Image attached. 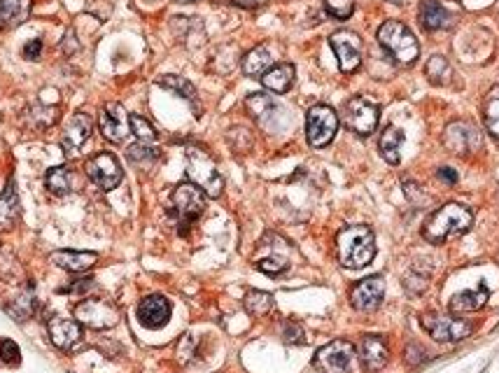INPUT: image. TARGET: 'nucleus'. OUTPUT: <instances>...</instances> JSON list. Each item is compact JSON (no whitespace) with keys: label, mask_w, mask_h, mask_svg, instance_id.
Segmentation results:
<instances>
[{"label":"nucleus","mask_w":499,"mask_h":373,"mask_svg":"<svg viewBox=\"0 0 499 373\" xmlns=\"http://www.w3.org/2000/svg\"><path fill=\"white\" fill-rule=\"evenodd\" d=\"M75 317L89 329H110L120 320V310L107 299H84L75 306Z\"/></svg>","instance_id":"0eeeda50"},{"label":"nucleus","mask_w":499,"mask_h":373,"mask_svg":"<svg viewBox=\"0 0 499 373\" xmlns=\"http://www.w3.org/2000/svg\"><path fill=\"white\" fill-rule=\"evenodd\" d=\"M490 292L485 290V285H480L478 290H467L455 294L451 299V312H473L480 310L488 303Z\"/></svg>","instance_id":"b1692460"},{"label":"nucleus","mask_w":499,"mask_h":373,"mask_svg":"<svg viewBox=\"0 0 499 373\" xmlns=\"http://www.w3.org/2000/svg\"><path fill=\"white\" fill-rule=\"evenodd\" d=\"M245 105H248L250 115L255 117L266 131H280L287 124V112L280 105V100L268 96V93H252V96H248V100H245Z\"/></svg>","instance_id":"1a4fd4ad"},{"label":"nucleus","mask_w":499,"mask_h":373,"mask_svg":"<svg viewBox=\"0 0 499 373\" xmlns=\"http://www.w3.org/2000/svg\"><path fill=\"white\" fill-rule=\"evenodd\" d=\"M404 140V133L396 129V126H387L380 135V154L387 161V164L396 166L399 164V145Z\"/></svg>","instance_id":"c756f323"},{"label":"nucleus","mask_w":499,"mask_h":373,"mask_svg":"<svg viewBox=\"0 0 499 373\" xmlns=\"http://www.w3.org/2000/svg\"><path fill=\"white\" fill-rule=\"evenodd\" d=\"M45 182H47V189L52 194H56V196H65V194L73 191L75 175L68 166H56V168H49L47 171Z\"/></svg>","instance_id":"a878e982"},{"label":"nucleus","mask_w":499,"mask_h":373,"mask_svg":"<svg viewBox=\"0 0 499 373\" xmlns=\"http://www.w3.org/2000/svg\"><path fill=\"white\" fill-rule=\"evenodd\" d=\"M443 145L451 149L453 154H471V152L480 149L483 140H480V133L473 124L455 122L448 126L443 133Z\"/></svg>","instance_id":"2eb2a0df"},{"label":"nucleus","mask_w":499,"mask_h":373,"mask_svg":"<svg viewBox=\"0 0 499 373\" xmlns=\"http://www.w3.org/2000/svg\"><path fill=\"white\" fill-rule=\"evenodd\" d=\"M338 261L345 268H364L376 257V238L367 224H350L336 236Z\"/></svg>","instance_id":"f257e3e1"},{"label":"nucleus","mask_w":499,"mask_h":373,"mask_svg":"<svg viewBox=\"0 0 499 373\" xmlns=\"http://www.w3.org/2000/svg\"><path fill=\"white\" fill-rule=\"evenodd\" d=\"M171 203H173V213L177 215L180 222H194L206 210V194L194 182H182L173 189Z\"/></svg>","instance_id":"9b49d317"},{"label":"nucleus","mask_w":499,"mask_h":373,"mask_svg":"<svg viewBox=\"0 0 499 373\" xmlns=\"http://www.w3.org/2000/svg\"><path fill=\"white\" fill-rule=\"evenodd\" d=\"M294 82V65L292 63H278V65H270L268 70L261 75V84L273 91V93H285L290 91Z\"/></svg>","instance_id":"4be33fe9"},{"label":"nucleus","mask_w":499,"mask_h":373,"mask_svg":"<svg viewBox=\"0 0 499 373\" xmlns=\"http://www.w3.org/2000/svg\"><path fill=\"white\" fill-rule=\"evenodd\" d=\"M270 65H273V56H270L268 47H255L243 58V73L250 78H261Z\"/></svg>","instance_id":"cd10ccee"},{"label":"nucleus","mask_w":499,"mask_h":373,"mask_svg":"<svg viewBox=\"0 0 499 373\" xmlns=\"http://www.w3.org/2000/svg\"><path fill=\"white\" fill-rule=\"evenodd\" d=\"M159 87L171 89V91L177 93V96L187 98V100L196 98V89H194V84L189 80L180 78V75H166V78H159Z\"/></svg>","instance_id":"2f4dec72"},{"label":"nucleus","mask_w":499,"mask_h":373,"mask_svg":"<svg viewBox=\"0 0 499 373\" xmlns=\"http://www.w3.org/2000/svg\"><path fill=\"white\" fill-rule=\"evenodd\" d=\"M168 317H171V303H168L166 296L162 294H152L145 296L138 306V320L142 327L147 329H162Z\"/></svg>","instance_id":"a211bd4d"},{"label":"nucleus","mask_w":499,"mask_h":373,"mask_svg":"<svg viewBox=\"0 0 499 373\" xmlns=\"http://www.w3.org/2000/svg\"><path fill=\"white\" fill-rule=\"evenodd\" d=\"M91 131H94V120L87 112H75L70 117V122L65 124V129L61 133V147L65 154H73L78 152L84 142L89 140Z\"/></svg>","instance_id":"f3484780"},{"label":"nucleus","mask_w":499,"mask_h":373,"mask_svg":"<svg viewBox=\"0 0 499 373\" xmlns=\"http://www.w3.org/2000/svg\"><path fill=\"white\" fill-rule=\"evenodd\" d=\"M47 332L58 350H70V347H75L82 341V327H80L78 320L52 317L47 325Z\"/></svg>","instance_id":"6ab92c4d"},{"label":"nucleus","mask_w":499,"mask_h":373,"mask_svg":"<svg viewBox=\"0 0 499 373\" xmlns=\"http://www.w3.org/2000/svg\"><path fill=\"white\" fill-rule=\"evenodd\" d=\"M177 3H194V0H177Z\"/></svg>","instance_id":"a18cd8bd"},{"label":"nucleus","mask_w":499,"mask_h":373,"mask_svg":"<svg viewBox=\"0 0 499 373\" xmlns=\"http://www.w3.org/2000/svg\"><path fill=\"white\" fill-rule=\"evenodd\" d=\"M31 14V0H0V23L7 28L21 26Z\"/></svg>","instance_id":"5701e85b"},{"label":"nucleus","mask_w":499,"mask_h":373,"mask_svg":"<svg viewBox=\"0 0 499 373\" xmlns=\"http://www.w3.org/2000/svg\"><path fill=\"white\" fill-rule=\"evenodd\" d=\"M327 5V12L336 16V19H348L354 10V0H325Z\"/></svg>","instance_id":"4c0bfd02"},{"label":"nucleus","mask_w":499,"mask_h":373,"mask_svg":"<svg viewBox=\"0 0 499 373\" xmlns=\"http://www.w3.org/2000/svg\"><path fill=\"white\" fill-rule=\"evenodd\" d=\"M58 268H65L70 273H82V270L91 268L98 261V254L96 252H73V250H58L52 252V257Z\"/></svg>","instance_id":"412c9836"},{"label":"nucleus","mask_w":499,"mask_h":373,"mask_svg":"<svg viewBox=\"0 0 499 373\" xmlns=\"http://www.w3.org/2000/svg\"><path fill=\"white\" fill-rule=\"evenodd\" d=\"M194 347H196V341H194L191 334H184L182 341L177 343V354H180V362H189L194 354Z\"/></svg>","instance_id":"58836bf2"},{"label":"nucleus","mask_w":499,"mask_h":373,"mask_svg":"<svg viewBox=\"0 0 499 373\" xmlns=\"http://www.w3.org/2000/svg\"><path fill=\"white\" fill-rule=\"evenodd\" d=\"M187 177L210 199H217L219 194H222L224 180H222V175L217 173L215 159L210 157L206 149H201V147L187 149Z\"/></svg>","instance_id":"7ed1b4c3"},{"label":"nucleus","mask_w":499,"mask_h":373,"mask_svg":"<svg viewBox=\"0 0 499 373\" xmlns=\"http://www.w3.org/2000/svg\"><path fill=\"white\" fill-rule=\"evenodd\" d=\"M0 359H3L5 364H10V367H16V364L21 362L19 345L10 341V338H0Z\"/></svg>","instance_id":"e433bc0d"},{"label":"nucleus","mask_w":499,"mask_h":373,"mask_svg":"<svg viewBox=\"0 0 499 373\" xmlns=\"http://www.w3.org/2000/svg\"><path fill=\"white\" fill-rule=\"evenodd\" d=\"M354 359V345L348 341H332L315 352L312 364L322 373H348Z\"/></svg>","instance_id":"9d476101"},{"label":"nucleus","mask_w":499,"mask_h":373,"mask_svg":"<svg viewBox=\"0 0 499 373\" xmlns=\"http://www.w3.org/2000/svg\"><path fill=\"white\" fill-rule=\"evenodd\" d=\"M31 117L33 120H36V124L38 126H52L54 122H56V117H58V107L54 105V103H42V100H38L36 105L31 107Z\"/></svg>","instance_id":"f704fd0d"},{"label":"nucleus","mask_w":499,"mask_h":373,"mask_svg":"<svg viewBox=\"0 0 499 373\" xmlns=\"http://www.w3.org/2000/svg\"><path fill=\"white\" fill-rule=\"evenodd\" d=\"M129 159L131 161H142V159H157V152L154 149H149L145 147L142 142H138V145H133L129 149Z\"/></svg>","instance_id":"79ce46f5"},{"label":"nucleus","mask_w":499,"mask_h":373,"mask_svg":"<svg viewBox=\"0 0 499 373\" xmlns=\"http://www.w3.org/2000/svg\"><path fill=\"white\" fill-rule=\"evenodd\" d=\"M5 310L10 312L12 320L16 322H23V320H28L33 312H36V294H33V290L28 287V290H23L14 296V299L7 303Z\"/></svg>","instance_id":"c85d7f7f"},{"label":"nucleus","mask_w":499,"mask_h":373,"mask_svg":"<svg viewBox=\"0 0 499 373\" xmlns=\"http://www.w3.org/2000/svg\"><path fill=\"white\" fill-rule=\"evenodd\" d=\"M404 357H406V362L411 364V367H418V364L425 362V347L411 343L409 347H406V354H404Z\"/></svg>","instance_id":"a19ab883"},{"label":"nucleus","mask_w":499,"mask_h":373,"mask_svg":"<svg viewBox=\"0 0 499 373\" xmlns=\"http://www.w3.org/2000/svg\"><path fill=\"white\" fill-rule=\"evenodd\" d=\"M338 131V115L329 105H312L306 117V138L310 147H325Z\"/></svg>","instance_id":"39448f33"},{"label":"nucleus","mask_w":499,"mask_h":373,"mask_svg":"<svg viewBox=\"0 0 499 373\" xmlns=\"http://www.w3.org/2000/svg\"><path fill=\"white\" fill-rule=\"evenodd\" d=\"M84 173H87L89 180L103 191L115 189L124 177L120 161H117L115 154H110V152H100V154L91 157L87 164H84Z\"/></svg>","instance_id":"6e6552de"},{"label":"nucleus","mask_w":499,"mask_h":373,"mask_svg":"<svg viewBox=\"0 0 499 373\" xmlns=\"http://www.w3.org/2000/svg\"><path fill=\"white\" fill-rule=\"evenodd\" d=\"M98 129L110 142H124L131 133V117L120 103H107L98 117Z\"/></svg>","instance_id":"4468645a"},{"label":"nucleus","mask_w":499,"mask_h":373,"mask_svg":"<svg viewBox=\"0 0 499 373\" xmlns=\"http://www.w3.org/2000/svg\"><path fill=\"white\" fill-rule=\"evenodd\" d=\"M329 45H332L334 54L338 58V65H341L343 73H352L357 70L362 63V38L352 31H338L329 38Z\"/></svg>","instance_id":"ddd939ff"},{"label":"nucleus","mask_w":499,"mask_h":373,"mask_svg":"<svg viewBox=\"0 0 499 373\" xmlns=\"http://www.w3.org/2000/svg\"><path fill=\"white\" fill-rule=\"evenodd\" d=\"M471 224H473V213L467 206H462V203H446L422 226V238L427 243L441 245L448 238H455V236L469 231Z\"/></svg>","instance_id":"f03ea898"},{"label":"nucleus","mask_w":499,"mask_h":373,"mask_svg":"<svg viewBox=\"0 0 499 373\" xmlns=\"http://www.w3.org/2000/svg\"><path fill=\"white\" fill-rule=\"evenodd\" d=\"M283 338L287 343H297V345L306 343V338H303V329L299 325H294V322H287V325H285Z\"/></svg>","instance_id":"ea45409f"},{"label":"nucleus","mask_w":499,"mask_h":373,"mask_svg":"<svg viewBox=\"0 0 499 373\" xmlns=\"http://www.w3.org/2000/svg\"><path fill=\"white\" fill-rule=\"evenodd\" d=\"M40 49H42V42L40 40H31L26 47H23V56L26 58H38L40 56Z\"/></svg>","instance_id":"37998d69"},{"label":"nucleus","mask_w":499,"mask_h":373,"mask_svg":"<svg viewBox=\"0 0 499 373\" xmlns=\"http://www.w3.org/2000/svg\"><path fill=\"white\" fill-rule=\"evenodd\" d=\"M420 21L422 26L429 31H438L451 26V14L446 12V7L438 0H422L420 5Z\"/></svg>","instance_id":"393cba45"},{"label":"nucleus","mask_w":499,"mask_h":373,"mask_svg":"<svg viewBox=\"0 0 499 373\" xmlns=\"http://www.w3.org/2000/svg\"><path fill=\"white\" fill-rule=\"evenodd\" d=\"M378 117H380L378 105L364 96H354L345 103V124H348L350 131L359 135L374 133L378 126Z\"/></svg>","instance_id":"f8f14e48"},{"label":"nucleus","mask_w":499,"mask_h":373,"mask_svg":"<svg viewBox=\"0 0 499 373\" xmlns=\"http://www.w3.org/2000/svg\"><path fill=\"white\" fill-rule=\"evenodd\" d=\"M425 73H427V78L432 84H448V80H451V65H448V61L443 56L429 58Z\"/></svg>","instance_id":"72a5a7b5"},{"label":"nucleus","mask_w":499,"mask_h":373,"mask_svg":"<svg viewBox=\"0 0 499 373\" xmlns=\"http://www.w3.org/2000/svg\"><path fill=\"white\" fill-rule=\"evenodd\" d=\"M21 213L19 206V196H16L14 182L10 180L5 186V191L0 194V226H12L16 222V217Z\"/></svg>","instance_id":"bb28decb"},{"label":"nucleus","mask_w":499,"mask_h":373,"mask_svg":"<svg viewBox=\"0 0 499 373\" xmlns=\"http://www.w3.org/2000/svg\"><path fill=\"white\" fill-rule=\"evenodd\" d=\"M131 131L135 133V138H138L140 142H154L157 140L154 126L140 115H131Z\"/></svg>","instance_id":"c9c22d12"},{"label":"nucleus","mask_w":499,"mask_h":373,"mask_svg":"<svg viewBox=\"0 0 499 373\" xmlns=\"http://www.w3.org/2000/svg\"><path fill=\"white\" fill-rule=\"evenodd\" d=\"M387 343L383 336L378 334H369L359 341V359L364 364V369L369 371H380L387 364Z\"/></svg>","instance_id":"aec40b11"},{"label":"nucleus","mask_w":499,"mask_h":373,"mask_svg":"<svg viewBox=\"0 0 499 373\" xmlns=\"http://www.w3.org/2000/svg\"><path fill=\"white\" fill-rule=\"evenodd\" d=\"M483 117H485V126L488 131L499 138V89L490 91V96L485 98L483 105Z\"/></svg>","instance_id":"473e14b6"},{"label":"nucleus","mask_w":499,"mask_h":373,"mask_svg":"<svg viewBox=\"0 0 499 373\" xmlns=\"http://www.w3.org/2000/svg\"><path fill=\"white\" fill-rule=\"evenodd\" d=\"M438 177H441V180H446L448 184L458 182V173H455L453 168H438Z\"/></svg>","instance_id":"c03bdc74"},{"label":"nucleus","mask_w":499,"mask_h":373,"mask_svg":"<svg viewBox=\"0 0 499 373\" xmlns=\"http://www.w3.org/2000/svg\"><path fill=\"white\" fill-rule=\"evenodd\" d=\"M273 306H275V301L268 292L250 290L248 294H245V310H248L250 315H255V317L268 315V312L273 310Z\"/></svg>","instance_id":"7c9ffc66"},{"label":"nucleus","mask_w":499,"mask_h":373,"mask_svg":"<svg viewBox=\"0 0 499 373\" xmlns=\"http://www.w3.org/2000/svg\"><path fill=\"white\" fill-rule=\"evenodd\" d=\"M383 296H385V278L383 275H369L352 287L350 303L362 312H371L380 306Z\"/></svg>","instance_id":"dca6fc26"},{"label":"nucleus","mask_w":499,"mask_h":373,"mask_svg":"<svg viewBox=\"0 0 499 373\" xmlns=\"http://www.w3.org/2000/svg\"><path fill=\"white\" fill-rule=\"evenodd\" d=\"M390 3H394V5H396V3H401V0H390Z\"/></svg>","instance_id":"49530a36"},{"label":"nucleus","mask_w":499,"mask_h":373,"mask_svg":"<svg viewBox=\"0 0 499 373\" xmlns=\"http://www.w3.org/2000/svg\"><path fill=\"white\" fill-rule=\"evenodd\" d=\"M422 329L434 338V341L441 343H455L462 341V338L471 336L473 327L469 322L458 320V317H448V315H434V312H427V315L420 317Z\"/></svg>","instance_id":"423d86ee"},{"label":"nucleus","mask_w":499,"mask_h":373,"mask_svg":"<svg viewBox=\"0 0 499 373\" xmlns=\"http://www.w3.org/2000/svg\"><path fill=\"white\" fill-rule=\"evenodd\" d=\"M378 42L394 56V61H399L404 65L416 61L420 52L418 40L413 38L409 26H404L401 21H394V19L385 21L383 26L378 28Z\"/></svg>","instance_id":"20e7f679"}]
</instances>
